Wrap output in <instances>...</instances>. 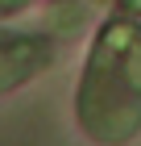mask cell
<instances>
[{
  "label": "cell",
  "mask_w": 141,
  "mask_h": 146,
  "mask_svg": "<svg viewBox=\"0 0 141 146\" xmlns=\"http://www.w3.org/2000/svg\"><path fill=\"white\" fill-rule=\"evenodd\" d=\"M129 9H133V13H141V0H129Z\"/></svg>",
  "instance_id": "obj_1"
}]
</instances>
